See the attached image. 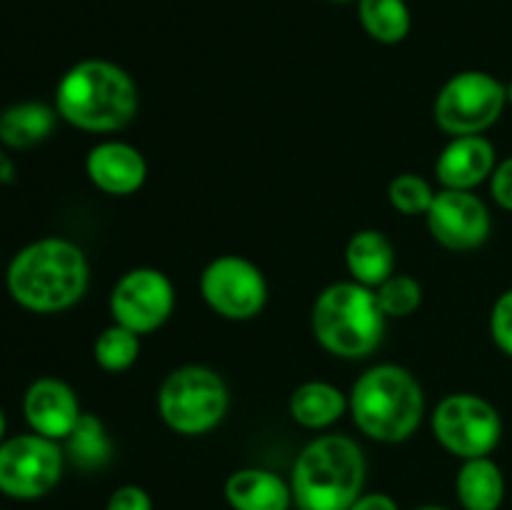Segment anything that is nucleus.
<instances>
[{"label":"nucleus","mask_w":512,"mask_h":510,"mask_svg":"<svg viewBox=\"0 0 512 510\" xmlns=\"http://www.w3.org/2000/svg\"><path fill=\"white\" fill-rule=\"evenodd\" d=\"M498 155L485 135H458L440 150L435 160V175L440 185L450 190H473L490 180Z\"/></svg>","instance_id":"2eb2a0df"},{"label":"nucleus","mask_w":512,"mask_h":510,"mask_svg":"<svg viewBox=\"0 0 512 510\" xmlns=\"http://www.w3.org/2000/svg\"><path fill=\"white\" fill-rule=\"evenodd\" d=\"M433 435L455 458H485L503 438V418L490 400L473 393H453L445 395L433 410Z\"/></svg>","instance_id":"6e6552de"},{"label":"nucleus","mask_w":512,"mask_h":510,"mask_svg":"<svg viewBox=\"0 0 512 510\" xmlns=\"http://www.w3.org/2000/svg\"><path fill=\"white\" fill-rule=\"evenodd\" d=\"M90 283L83 250L65 238H40L13 255L5 275L8 293L30 313H60L78 303Z\"/></svg>","instance_id":"f257e3e1"},{"label":"nucleus","mask_w":512,"mask_h":510,"mask_svg":"<svg viewBox=\"0 0 512 510\" xmlns=\"http://www.w3.org/2000/svg\"><path fill=\"white\" fill-rule=\"evenodd\" d=\"M85 173L90 183L108 195H133L148 178V163L143 153L130 143L105 140L90 148L85 158Z\"/></svg>","instance_id":"4468645a"},{"label":"nucleus","mask_w":512,"mask_h":510,"mask_svg":"<svg viewBox=\"0 0 512 510\" xmlns=\"http://www.w3.org/2000/svg\"><path fill=\"white\" fill-rule=\"evenodd\" d=\"M490 193L500 208L512 213V155L495 165L493 175H490Z\"/></svg>","instance_id":"cd10ccee"},{"label":"nucleus","mask_w":512,"mask_h":510,"mask_svg":"<svg viewBox=\"0 0 512 510\" xmlns=\"http://www.w3.org/2000/svg\"><path fill=\"white\" fill-rule=\"evenodd\" d=\"M508 105V88L485 70H463L440 88L435 98V123L458 135H483L493 128Z\"/></svg>","instance_id":"0eeeda50"},{"label":"nucleus","mask_w":512,"mask_h":510,"mask_svg":"<svg viewBox=\"0 0 512 510\" xmlns=\"http://www.w3.org/2000/svg\"><path fill=\"white\" fill-rule=\"evenodd\" d=\"M55 110L65 123L88 133L123 130L138 113V85L110 60H80L60 78Z\"/></svg>","instance_id":"f03ea898"},{"label":"nucleus","mask_w":512,"mask_h":510,"mask_svg":"<svg viewBox=\"0 0 512 510\" xmlns=\"http://www.w3.org/2000/svg\"><path fill=\"white\" fill-rule=\"evenodd\" d=\"M230 408L225 380L205 365H183L163 380L158 390V413L180 435L210 433Z\"/></svg>","instance_id":"423d86ee"},{"label":"nucleus","mask_w":512,"mask_h":510,"mask_svg":"<svg viewBox=\"0 0 512 510\" xmlns=\"http://www.w3.org/2000/svg\"><path fill=\"white\" fill-rule=\"evenodd\" d=\"M65 453L73 460L78 468L83 470H98L108 465L113 445H110L108 433H105L103 423L95 415L83 413L80 423L75 425L73 433L65 438Z\"/></svg>","instance_id":"4be33fe9"},{"label":"nucleus","mask_w":512,"mask_h":510,"mask_svg":"<svg viewBox=\"0 0 512 510\" xmlns=\"http://www.w3.org/2000/svg\"><path fill=\"white\" fill-rule=\"evenodd\" d=\"M225 500L233 510H290L293 490L273 470L240 468L225 480Z\"/></svg>","instance_id":"dca6fc26"},{"label":"nucleus","mask_w":512,"mask_h":510,"mask_svg":"<svg viewBox=\"0 0 512 510\" xmlns=\"http://www.w3.org/2000/svg\"><path fill=\"white\" fill-rule=\"evenodd\" d=\"M508 103L512 105V83L508 85Z\"/></svg>","instance_id":"473e14b6"},{"label":"nucleus","mask_w":512,"mask_h":510,"mask_svg":"<svg viewBox=\"0 0 512 510\" xmlns=\"http://www.w3.org/2000/svg\"><path fill=\"white\" fill-rule=\"evenodd\" d=\"M428 230L443 248L468 253L490 238L493 218L488 205L473 190L443 188L435 193L428 215Z\"/></svg>","instance_id":"f8f14e48"},{"label":"nucleus","mask_w":512,"mask_h":510,"mask_svg":"<svg viewBox=\"0 0 512 510\" xmlns=\"http://www.w3.org/2000/svg\"><path fill=\"white\" fill-rule=\"evenodd\" d=\"M200 295L213 313L228 320H250L268 303V283L253 260L220 255L200 275Z\"/></svg>","instance_id":"9d476101"},{"label":"nucleus","mask_w":512,"mask_h":510,"mask_svg":"<svg viewBox=\"0 0 512 510\" xmlns=\"http://www.w3.org/2000/svg\"><path fill=\"white\" fill-rule=\"evenodd\" d=\"M313 335L338 358H368L385 333V313L373 288L348 280L333 283L313 305Z\"/></svg>","instance_id":"39448f33"},{"label":"nucleus","mask_w":512,"mask_h":510,"mask_svg":"<svg viewBox=\"0 0 512 510\" xmlns=\"http://www.w3.org/2000/svg\"><path fill=\"white\" fill-rule=\"evenodd\" d=\"M140 355V335L123 325L113 323L95 338L93 358L108 373H123L138 360Z\"/></svg>","instance_id":"5701e85b"},{"label":"nucleus","mask_w":512,"mask_h":510,"mask_svg":"<svg viewBox=\"0 0 512 510\" xmlns=\"http://www.w3.org/2000/svg\"><path fill=\"white\" fill-rule=\"evenodd\" d=\"M363 448L348 435H320L305 445L290 473L293 503L300 510H348L363 495Z\"/></svg>","instance_id":"7ed1b4c3"},{"label":"nucleus","mask_w":512,"mask_h":510,"mask_svg":"<svg viewBox=\"0 0 512 510\" xmlns=\"http://www.w3.org/2000/svg\"><path fill=\"white\" fill-rule=\"evenodd\" d=\"M490 335L495 345L512 358V288L505 290L490 310Z\"/></svg>","instance_id":"a878e982"},{"label":"nucleus","mask_w":512,"mask_h":510,"mask_svg":"<svg viewBox=\"0 0 512 510\" xmlns=\"http://www.w3.org/2000/svg\"><path fill=\"white\" fill-rule=\"evenodd\" d=\"M358 18L365 33L383 45L405 40L413 25L405 0H358Z\"/></svg>","instance_id":"412c9836"},{"label":"nucleus","mask_w":512,"mask_h":510,"mask_svg":"<svg viewBox=\"0 0 512 510\" xmlns=\"http://www.w3.org/2000/svg\"><path fill=\"white\" fill-rule=\"evenodd\" d=\"M5 428H8V423H5V413L3 408H0V443L5 440Z\"/></svg>","instance_id":"7c9ffc66"},{"label":"nucleus","mask_w":512,"mask_h":510,"mask_svg":"<svg viewBox=\"0 0 512 510\" xmlns=\"http://www.w3.org/2000/svg\"><path fill=\"white\" fill-rule=\"evenodd\" d=\"M65 453L58 440L20 433L0 443V493L13 500H38L63 478Z\"/></svg>","instance_id":"1a4fd4ad"},{"label":"nucleus","mask_w":512,"mask_h":510,"mask_svg":"<svg viewBox=\"0 0 512 510\" xmlns=\"http://www.w3.org/2000/svg\"><path fill=\"white\" fill-rule=\"evenodd\" d=\"M330 3H350V0H330Z\"/></svg>","instance_id":"72a5a7b5"},{"label":"nucleus","mask_w":512,"mask_h":510,"mask_svg":"<svg viewBox=\"0 0 512 510\" xmlns=\"http://www.w3.org/2000/svg\"><path fill=\"white\" fill-rule=\"evenodd\" d=\"M348 510H400L388 493H363Z\"/></svg>","instance_id":"c85d7f7f"},{"label":"nucleus","mask_w":512,"mask_h":510,"mask_svg":"<svg viewBox=\"0 0 512 510\" xmlns=\"http://www.w3.org/2000/svg\"><path fill=\"white\" fill-rule=\"evenodd\" d=\"M345 265L355 283L375 290L395 273V248L380 230H358L345 248Z\"/></svg>","instance_id":"f3484780"},{"label":"nucleus","mask_w":512,"mask_h":510,"mask_svg":"<svg viewBox=\"0 0 512 510\" xmlns=\"http://www.w3.org/2000/svg\"><path fill=\"white\" fill-rule=\"evenodd\" d=\"M388 200L398 213L403 215H428L435 200V190L425 178L415 173H400L390 180Z\"/></svg>","instance_id":"393cba45"},{"label":"nucleus","mask_w":512,"mask_h":510,"mask_svg":"<svg viewBox=\"0 0 512 510\" xmlns=\"http://www.w3.org/2000/svg\"><path fill=\"white\" fill-rule=\"evenodd\" d=\"M455 495L463 510H500L505 500V475L490 455L463 460L455 478Z\"/></svg>","instance_id":"a211bd4d"},{"label":"nucleus","mask_w":512,"mask_h":510,"mask_svg":"<svg viewBox=\"0 0 512 510\" xmlns=\"http://www.w3.org/2000/svg\"><path fill=\"white\" fill-rule=\"evenodd\" d=\"M23 415L30 430L50 440H65L83 418L78 395L65 380L38 378L23 395Z\"/></svg>","instance_id":"ddd939ff"},{"label":"nucleus","mask_w":512,"mask_h":510,"mask_svg":"<svg viewBox=\"0 0 512 510\" xmlns=\"http://www.w3.org/2000/svg\"><path fill=\"white\" fill-rule=\"evenodd\" d=\"M105 510H153V498L140 485H120L110 493Z\"/></svg>","instance_id":"bb28decb"},{"label":"nucleus","mask_w":512,"mask_h":510,"mask_svg":"<svg viewBox=\"0 0 512 510\" xmlns=\"http://www.w3.org/2000/svg\"><path fill=\"white\" fill-rule=\"evenodd\" d=\"M413 510H448V508H443V505H420V508H413Z\"/></svg>","instance_id":"2f4dec72"},{"label":"nucleus","mask_w":512,"mask_h":510,"mask_svg":"<svg viewBox=\"0 0 512 510\" xmlns=\"http://www.w3.org/2000/svg\"><path fill=\"white\" fill-rule=\"evenodd\" d=\"M15 178V165L10 155L0 148V183H10Z\"/></svg>","instance_id":"c756f323"},{"label":"nucleus","mask_w":512,"mask_h":510,"mask_svg":"<svg viewBox=\"0 0 512 510\" xmlns=\"http://www.w3.org/2000/svg\"><path fill=\"white\" fill-rule=\"evenodd\" d=\"M353 423L378 443H403L420 428L425 395L418 378L400 365H373L348 395Z\"/></svg>","instance_id":"20e7f679"},{"label":"nucleus","mask_w":512,"mask_h":510,"mask_svg":"<svg viewBox=\"0 0 512 510\" xmlns=\"http://www.w3.org/2000/svg\"><path fill=\"white\" fill-rule=\"evenodd\" d=\"M288 408L295 423L310 430H320L338 423L345 415V410H350V403L348 395L340 388H335L333 383L308 380V383L298 385L293 390Z\"/></svg>","instance_id":"6ab92c4d"},{"label":"nucleus","mask_w":512,"mask_h":510,"mask_svg":"<svg viewBox=\"0 0 512 510\" xmlns=\"http://www.w3.org/2000/svg\"><path fill=\"white\" fill-rule=\"evenodd\" d=\"M58 123V110L38 100L15 103L0 113V145L13 150L33 148L50 138Z\"/></svg>","instance_id":"aec40b11"},{"label":"nucleus","mask_w":512,"mask_h":510,"mask_svg":"<svg viewBox=\"0 0 512 510\" xmlns=\"http://www.w3.org/2000/svg\"><path fill=\"white\" fill-rule=\"evenodd\" d=\"M173 280L158 268H133L120 275L110 293V315L118 325L145 335L158 330L173 315Z\"/></svg>","instance_id":"9b49d317"},{"label":"nucleus","mask_w":512,"mask_h":510,"mask_svg":"<svg viewBox=\"0 0 512 510\" xmlns=\"http://www.w3.org/2000/svg\"><path fill=\"white\" fill-rule=\"evenodd\" d=\"M380 310L385 318H408L423 303V285L408 273H393L375 288Z\"/></svg>","instance_id":"b1692460"}]
</instances>
